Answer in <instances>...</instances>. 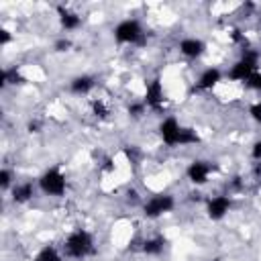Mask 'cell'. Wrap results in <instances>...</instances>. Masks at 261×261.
<instances>
[{
    "mask_svg": "<svg viewBox=\"0 0 261 261\" xmlns=\"http://www.w3.org/2000/svg\"><path fill=\"white\" fill-rule=\"evenodd\" d=\"M126 112H128L130 118H143V116L149 112V108H147L145 100L139 98V100H130V104L126 106Z\"/></svg>",
    "mask_w": 261,
    "mask_h": 261,
    "instance_id": "18",
    "label": "cell"
},
{
    "mask_svg": "<svg viewBox=\"0 0 261 261\" xmlns=\"http://www.w3.org/2000/svg\"><path fill=\"white\" fill-rule=\"evenodd\" d=\"M261 67H259V53L257 51H253V49H245L234 61H232V65L224 71L226 73V80H230V82H247L255 71H259Z\"/></svg>",
    "mask_w": 261,
    "mask_h": 261,
    "instance_id": "6",
    "label": "cell"
},
{
    "mask_svg": "<svg viewBox=\"0 0 261 261\" xmlns=\"http://www.w3.org/2000/svg\"><path fill=\"white\" fill-rule=\"evenodd\" d=\"M96 88V77L92 73H77L67 82V92L73 96H90Z\"/></svg>",
    "mask_w": 261,
    "mask_h": 261,
    "instance_id": "14",
    "label": "cell"
},
{
    "mask_svg": "<svg viewBox=\"0 0 261 261\" xmlns=\"http://www.w3.org/2000/svg\"><path fill=\"white\" fill-rule=\"evenodd\" d=\"M245 86L251 90V92H255V94H261V69L259 71H255L247 82H245Z\"/></svg>",
    "mask_w": 261,
    "mask_h": 261,
    "instance_id": "21",
    "label": "cell"
},
{
    "mask_svg": "<svg viewBox=\"0 0 261 261\" xmlns=\"http://www.w3.org/2000/svg\"><path fill=\"white\" fill-rule=\"evenodd\" d=\"M53 49H55L57 53H65V51H69V49H71V39H69V37H61V39H57L55 45H53Z\"/></svg>",
    "mask_w": 261,
    "mask_h": 261,
    "instance_id": "23",
    "label": "cell"
},
{
    "mask_svg": "<svg viewBox=\"0 0 261 261\" xmlns=\"http://www.w3.org/2000/svg\"><path fill=\"white\" fill-rule=\"evenodd\" d=\"M214 261H220V259H214Z\"/></svg>",
    "mask_w": 261,
    "mask_h": 261,
    "instance_id": "26",
    "label": "cell"
},
{
    "mask_svg": "<svg viewBox=\"0 0 261 261\" xmlns=\"http://www.w3.org/2000/svg\"><path fill=\"white\" fill-rule=\"evenodd\" d=\"M157 135L161 143L169 149L175 147H192L200 143V135L196 128L181 124V120L173 114H165L157 124Z\"/></svg>",
    "mask_w": 261,
    "mask_h": 261,
    "instance_id": "1",
    "label": "cell"
},
{
    "mask_svg": "<svg viewBox=\"0 0 261 261\" xmlns=\"http://www.w3.org/2000/svg\"><path fill=\"white\" fill-rule=\"evenodd\" d=\"M249 155H251V159H253V161H261V139L253 141V145H251V151H249Z\"/></svg>",
    "mask_w": 261,
    "mask_h": 261,
    "instance_id": "24",
    "label": "cell"
},
{
    "mask_svg": "<svg viewBox=\"0 0 261 261\" xmlns=\"http://www.w3.org/2000/svg\"><path fill=\"white\" fill-rule=\"evenodd\" d=\"M145 27L139 18L135 16H126L122 20H118L112 29V39L116 45H130V47H139L145 43Z\"/></svg>",
    "mask_w": 261,
    "mask_h": 261,
    "instance_id": "4",
    "label": "cell"
},
{
    "mask_svg": "<svg viewBox=\"0 0 261 261\" xmlns=\"http://www.w3.org/2000/svg\"><path fill=\"white\" fill-rule=\"evenodd\" d=\"M167 249V239L163 234H151V237H145L139 245V251L145 255V257H161Z\"/></svg>",
    "mask_w": 261,
    "mask_h": 261,
    "instance_id": "15",
    "label": "cell"
},
{
    "mask_svg": "<svg viewBox=\"0 0 261 261\" xmlns=\"http://www.w3.org/2000/svg\"><path fill=\"white\" fill-rule=\"evenodd\" d=\"M92 112H94V116H96V118H108L110 108L104 104V100H102V98H94V100H92Z\"/></svg>",
    "mask_w": 261,
    "mask_h": 261,
    "instance_id": "20",
    "label": "cell"
},
{
    "mask_svg": "<svg viewBox=\"0 0 261 261\" xmlns=\"http://www.w3.org/2000/svg\"><path fill=\"white\" fill-rule=\"evenodd\" d=\"M249 118L257 124H261V98L249 104Z\"/></svg>",
    "mask_w": 261,
    "mask_h": 261,
    "instance_id": "22",
    "label": "cell"
},
{
    "mask_svg": "<svg viewBox=\"0 0 261 261\" xmlns=\"http://www.w3.org/2000/svg\"><path fill=\"white\" fill-rule=\"evenodd\" d=\"M59 247L69 261H88L96 253V239L88 228L75 226L63 237Z\"/></svg>",
    "mask_w": 261,
    "mask_h": 261,
    "instance_id": "2",
    "label": "cell"
},
{
    "mask_svg": "<svg viewBox=\"0 0 261 261\" xmlns=\"http://www.w3.org/2000/svg\"><path fill=\"white\" fill-rule=\"evenodd\" d=\"M12 41V35L8 29H0V47H8Z\"/></svg>",
    "mask_w": 261,
    "mask_h": 261,
    "instance_id": "25",
    "label": "cell"
},
{
    "mask_svg": "<svg viewBox=\"0 0 261 261\" xmlns=\"http://www.w3.org/2000/svg\"><path fill=\"white\" fill-rule=\"evenodd\" d=\"M16 181H18V179L14 177V171H12L10 167H2V169H0V190H2V192H10Z\"/></svg>",
    "mask_w": 261,
    "mask_h": 261,
    "instance_id": "19",
    "label": "cell"
},
{
    "mask_svg": "<svg viewBox=\"0 0 261 261\" xmlns=\"http://www.w3.org/2000/svg\"><path fill=\"white\" fill-rule=\"evenodd\" d=\"M20 82H24V77H22L18 67H4V71H2V88L16 86Z\"/></svg>",
    "mask_w": 261,
    "mask_h": 261,
    "instance_id": "17",
    "label": "cell"
},
{
    "mask_svg": "<svg viewBox=\"0 0 261 261\" xmlns=\"http://www.w3.org/2000/svg\"><path fill=\"white\" fill-rule=\"evenodd\" d=\"M177 206V200L173 194L169 192H157V194H151L147 198H143L141 202V214L147 218V220H159L167 214H171Z\"/></svg>",
    "mask_w": 261,
    "mask_h": 261,
    "instance_id": "5",
    "label": "cell"
},
{
    "mask_svg": "<svg viewBox=\"0 0 261 261\" xmlns=\"http://www.w3.org/2000/svg\"><path fill=\"white\" fill-rule=\"evenodd\" d=\"M10 194V200L18 206H24L29 204L37 194H39V186H37V179H18L12 190L8 192Z\"/></svg>",
    "mask_w": 261,
    "mask_h": 261,
    "instance_id": "11",
    "label": "cell"
},
{
    "mask_svg": "<svg viewBox=\"0 0 261 261\" xmlns=\"http://www.w3.org/2000/svg\"><path fill=\"white\" fill-rule=\"evenodd\" d=\"M212 175H214V163L208 159H192L186 167V179L196 188L206 186L212 179Z\"/></svg>",
    "mask_w": 261,
    "mask_h": 261,
    "instance_id": "7",
    "label": "cell"
},
{
    "mask_svg": "<svg viewBox=\"0 0 261 261\" xmlns=\"http://www.w3.org/2000/svg\"><path fill=\"white\" fill-rule=\"evenodd\" d=\"M33 261H69V259L63 255V251H61L59 245H55V243H45V245H41V247L37 249Z\"/></svg>",
    "mask_w": 261,
    "mask_h": 261,
    "instance_id": "16",
    "label": "cell"
},
{
    "mask_svg": "<svg viewBox=\"0 0 261 261\" xmlns=\"http://www.w3.org/2000/svg\"><path fill=\"white\" fill-rule=\"evenodd\" d=\"M57 22H59L61 31H65V33H75V31L82 29L84 16H82L80 12L67 8V6H59V8H57Z\"/></svg>",
    "mask_w": 261,
    "mask_h": 261,
    "instance_id": "13",
    "label": "cell"
},
{
    "mask_svg": "<svg viewBox=\"0 0 261 261\" xmlns=\"http://www.w3.org/2000/svg\"><path fill=\"white\" fill-rule=\"evenodd\" d=\"M224 77H226V73H224L220 67L208 65V67H204V69L200 71V75L196 77L194 88H198L200 92H210V90H214Z\"/></svg>",
    "mask_w": 261,
    "mask_h": 261,
    "instance_id": "12",
    "label": "cell"
},
{
    "mask_svg": "<svg viewBox=\"0 0 261 261\" xmlns=\"http://www.w3.org/2000/svg\"><path fill=\"white\" fill-rule=\"evenodd\" d=\"M147 108L151 112H161L165 108V100H167V94H165V86L159 77H153L145 84V96H143Z\"/></svg>",
    "mask_w": 261,
    "mask_h": 261,
    "instance_id": "8",
    "label": "cell"
},
{
    "mask_svg": "<svg viewBox=\"0 0 261 261\" xmlns=\"http://www.w3.org/2000/svg\"><path fill=\"white\" fill-rule=\"evenodd\" d=\"M230 210H232V198L228 194H214V196L206 198V202H204V212L214 222L228 216Z\"/></svg>",
    "mask_w": 261,
    "mask_h": 261,
    "instance_id": "9",
    "label": "cell"
},
{
    "mask_svg": "<svg viewBox=\"0 0 261 261\" xmlns=\"http://www.w3.org/2000/svg\"><path fill=\"white\" fill-rule=\"evenodd\" d=\"M206 51H208V45L200 37H181L177 41V53L188 61H198Z\"/></svg>",
    "mask_w": 261,
    "mask_h": 261,
    "instance_id": "10",
    "label": "cell"
},
{
    "mask_svg": "<svg viewBox=\"0 0 261 261\" xmlns=\"http://www.w3.org/2000/svg\"><path fill=\"white\" fill-rule=\"evenodd\" d=\"M37 186H39V194H43L47 198H63L69 188L67 173L59 165L45 167L37 175Z\"/></svg>",
    "mask_w": 261,
    "mask_h": 261,
    "instance_id": "3",
    "label": "cell"
}]
</instances>
